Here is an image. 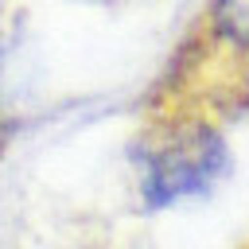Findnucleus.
Returning <instances> with one entry per match:
<instances>
[{
  "label": "nucleus",
  "mask_w": 249,
  "mask_h": 249,
  "mask_svg": "<svg viewBox=\"0 0 249 249\" xmlns=\"http://www.w3.org/2000/svg\"><path fill=\"white\" fill-rule=\"evenodd\" d=\"M249 113V0H206L152 105L156 132H222Z\"/></svg>",
  "instance_id": "1"
},
{
  "label": "nucleus",
  "mask_w": 249,
  "mask_h": 249,
  "mask_svg": "<svg viewBox=\"0 0 249 249\" xmlns=\"http://www.w3.org/2000/svg\"><path fill=\"white\" fill-rule=\"evenodd\" d=\"M226 167L222 132H183L152 136L140 160V198L148 210L175 206L183 198L206 195Z\"/></svg>",
  "instance_id": "2"
}]
</instances>
